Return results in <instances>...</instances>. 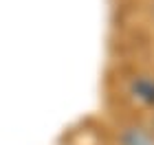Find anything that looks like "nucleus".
Segmentation results:
<instances>
[{
	"mask_svg": "<svg viewBox=\"0 0 154 145\" xmlns=\"http://www.w3.org/2000/svg\"><path fill=\"white\" fill-rule=\"evenodd\" d=\"M123 141L128 145H152V141L143 132H139V130H130V132H125L123 134Z\"/></svg>",
	"mask_w": 154,
	"mask_h": 145,
	"instance_id": "1",
	"label": "nucleus"
}]
</instances>
